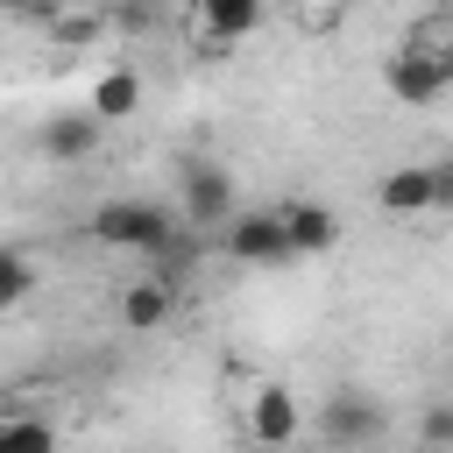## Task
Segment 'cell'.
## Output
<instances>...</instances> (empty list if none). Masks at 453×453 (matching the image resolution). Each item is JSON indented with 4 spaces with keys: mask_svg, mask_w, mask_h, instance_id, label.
Instances as JSON below:
<instances>
[{
    "mask_svg": "<svg viewBox=\"0 0 453 453\" xmlns=\"http://www.w3.org/2000/svg\"><path fill=\"white\" fill-rule=\"evenodd\" d=\"M297 432H304L297 389H283V382H262V389L248 396V439H255L262 453H283V446H297Z\"/></svg>",
    "mask_w": 453,
    "mask_h": 453,
    "instance_id": "7",
    "label": "cell"
},
{
    "mask_svg": "<svg viewBox=\"0 0 453 453\" xmlns=\"http://www.w3.org/2000/svg\"><path fill=\"white\" fill-rule=\"evenodd\" d=\"M99 142H106V127L92 120V113H50L42 127H35V149L64 170V163H85V156H99Z\"/></svg>",
    "mask_w": 453,
    "mask_h": 453,
    "instance_id": "9",
    "label": "cell"
},
{
    "mask_svg": "<svg viewBox=\"0 0 453 453\" xmlns=\"http://www.w3.org/2000/svg\"><path fill=\"white\" fill-rule=\"evenodd\" d=\"M382 432H389V411H382L375 396H361V389H340V396H326V411H319V439H326L333 453H375Z\"/></svg>",
    "mask_w": 453,
    "mask_h": 453,
    "instance_id": "3",
    "label": "cell"
},
{
    "mask_svg": "<svg viewBox=\"0 0 453 453\" xmlns=\"http://www.w3.org/2000/svg\"><path fill=\"white\" fill-rule=\"evenodd\" d=\"M418 439H425V453H446V446H453V411H446V403H432V411H425V425H418Z\"/></svg>",
    "mask_w": 453,
    "mask_h": 453,
    "instance_id": "16",
    "label": "cell"
},
{
    "mask_svg": "<svg viewBox=\"0 0 453 453\" xmlns=\"http://www.w3.org/2000/svg\"><path fill=\"white\" fill-rule=\"evenodd\" d=\"M283 453H319V446H283Z\"/></svg>",
    "mask_w": 453,
    "mask_h": 453,
    "instance_id": "19",
    "label": "cell"
},
{
    "mask_svg": "<svg viewBox=\"0 0 453 453\" xmlns=\"http://www.w3.org/2000/svg\"><path fill=\"white\" fill-rule=\"evenodd\" d=\"M0 14H21V21H50V14H64V0H0Z\"/></svg>",
    "mask_w": 453,
    "mask_h": 453,
    "instance_id": "17",
    "label": "cell"
},
{
    "mask_svg": "<svg viewBox=\"0 0 453 453\" xmlns=\"http://www.w3.org/2000/svg\"><path fill=\"white\" fill-rule=\"evenodd\" d=\"M50 35H57V50H78V42L99 35V14H78V7L64 0V14H50Z\"/></svg>",
    "mask_w": 453,
    "mask_h": 453,
    "instance_id": "15",
    "label": "cell"
},
{
    "mask_svg": "<svg viewBox=\"0 0 453 453\" xmlns=\"http://www.w3.org/2000/svg\"><path fill=\"white\" fill-rule=\"evenodd\" d=\"M85 234H92L99 248L156 255V248H170V241H177V212H170L163 198H99V205H92V219H85Z\"/></svg>",
    "mask_w": 453,
    "mask_h": 453,
    "instance_id": "1",
    "label": "cell"
},
{
    "mask_svg": "<svg viewBox=\"0 0 453 453\" xmlns=\"http://www.w3.org/2000/svg\"><path fill=\"white\" fill-rule=\"evenodd\" d=\"M191 14H198V35H212V42H248L255 28H262V14H269V0H191Z\"/></svg>",
    "mask_w": 453,
    "mask_h": 453,
    "instance_id": "11",
    "label": "cell"
},
{
    "mask_svg": "<svg viewBox=\"0 0 453 453\" xmlns=\"http://www.w3.org/2000/svg\"><path fill=\"white\" fill-rule=\"evenodd\" d=\"M276 226H283V248L290 255H333L340 248V212L319 205V198H283L276 205Z\"/></svg>",
    "mask_w": 453,
    "mask_h": 453,
    "instance_id": "8",
    "label": "cell"
},
{
    "mask_svg": "<svg viewBox=\"0 0 453 453\" xmlns=\"http://www.w3.org/2000/svg\"><path fill=\"white\" fill-rule=\"evenodd\" d=\"M170 311H177V283H163V276L127 283L120 304H113V319H120L127 333H156V326H170Z\"/></svg>",
    "mask_w": 453,
    "mask_h": 453,
    "instance_id": "10",
    "label": "cell"
},
{
    "mask_svg": "<svg viewBox=\"0 0 453 453\" xmlns=\"http://www.w3.org/2000/svg\"><path fill=\"white\" fill-rule=\"evenodd\" d=\"M234 177L226 163H184L177 170V226H226L234 219Z\"/></svg>",
    "mask_w": 453,
    "mask_h": 453,
    "instance_id": "5",
    "label": "cell"
},
{
    "mask_svg": "<svg viewBox=\"0 0 453 453\" xmlns=\"http://www.w3.org/2000/svg\"><path fill=\"white\" fill-rule=\"evenodd\" d=\"M0 453H64L57 446V425L21 411V418H0Z\"/></svg>",
    "mask_w": 453,
    "mask_h": 453,
    "instance_id": "13",
    "label": "cell"
},
{
    "mask_svg": "<svg viewBox=\"0 0 453 453\" xmlns=\"http://www.w3.org/2000/svg\"><path fill=\"white\" fill-rule=\"evenodd\" d=\"M28 290H35V262L21 248H0V311H14Z\"/></svg>",
    "mask_w": 453,
    "mask_h": 453,
    "instance_id": "14",
    "label": "cell"
},
{
    "mask_svg": "<svg viewBox=\"0 0 453 453\" xmlns=\"http://www.w3.org/2000/svg\"><path fill=\"white\" fill-rule=\"evenodd\" d=\"M375 205L389 219H425V212H446L453 205V163H403L375 184Z\"/></svg>",
    "mask_w": 453,
    "mask_h": 453,
    "instance_id": "2",
    "label": "cell"
},
{
    "mask_svg": "<svg viewBox=\"0 0 453 453\" xmlns=\"http://www.w3.org/2000/svg\"><path fill=\"white\" fill-rule=\"evenodd\" d=\"M219 248H226V262H241V269H283V262H290L283 226H276V205H234V219L219 226Z\"/></svg>",
    "mask_w": 453,
    "mask_h": 453,
    "instance_id": "4",
    "label": "cell"
},
{
    "mask_svg": "<svg viewBox=\"0 0 453 453\" xmlns=\"http://www.w3.org/2000/svg\"><path fill=\"white\" fill-rule=\"evenodd\" d=\"M269 7H290V14H297V7H311V0H269Z\"/></svg>",
    "mask_w": 453,
    "mask_h": 453,
    "instance_id": "18",
    "label": "cell"
},
{
    "mask_svg": "<svg viewBox=\"0 0 453 453\" xmlns=\"http://www.w3.org/2000/svg\"><path fill=\"white\" fill-rule=\"evenodd\" d=\"M85 113L106 127V120H127V113H142V78L120 64V71H99V85H92V99H85Z\"/></svg>",
    "mask_w": 453,
    "mask_h": 453,
    "instance_id": "12",
    "label": "cell"
},
{
    "mask_svg": "<svg viewBox=\"0 0 453 453\" xmlns=\"http://www.w3.org/2000/svg\"><path fill=\"white\" fill-rule=\"evenodd\" d=\"M382 85H389L403 106H439V99H446V85H453V57H446V50L411 42V50H396V57L382 64Z\"/></svg>",
    "mask_w": 453,
    "mask_h": 453,
    "instance_id": "6",
    "label": "cell"
}]
</instances>
